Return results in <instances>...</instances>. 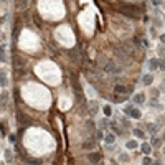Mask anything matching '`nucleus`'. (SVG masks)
I'll return each instance as SVG.
<instances>
[{
  "label": "nucleus",
  "mask_w": 165,
  "mask_h": 165,
  "mask_svg": "<svg viewBox=\"0 0 165 165\" xmlns=\"http://www.w3.org/2000/svg\"><path fill=\"white\" fill-rule=\"evenodd\" d=\"M0 59H2V61H5V48H3L2 45H0Z\"/></svg>",
  "instance_id": "obj_13"
},
{
  "label": "nucleus",
  "mask_w": 165,
  "mask_h": 165,
  "mask_svg": "<svg viewBox=\"0 0 165 165\" xmlns=\"http://www.w3.org/2000/svg\"><path fill=\"white\" fill-rule=\"evenodd\" d=\"M149 68H150V71H155V69L159 68V61H157L155 58H152V59L149 61Z\"/></svg>",
  "instance_id": "obj_4"
},
{
  "label": "nucleus",
  "mask_w": 165,
  "mask_h": 165,
  "mask_svg": "<svg viewBox=\"0 0 165 165\" xmlns=\"http://www.w3.org/2000/svg\"><path fill=\"white\" fill-rule=\"evenodd\" d=\"M5 160L7 162H12V152L10 150H5Z\"/></svg>",
  "instance_id": "obj_15"
},
{
  "label": "nucleus",
  "mask_w": 165,
  "mask_h": 165,
  "mask_svg": "<svg viewBox=\"0 0 165 165\" xmlns=\"http://www.w3.org/2000/svg\"><path fill=\"white\" fill-rule=\"evenodd\" d=\"M7 97H8V94H2V97H0V106H2V107H5Z\"/></svg>",
  "instance_id": "obj_11"
},
{
  "label": "nucleus",
  "mask_w": 165,
  "mask_h": 165,
  "mask_svg": "<svg viewBox=\"0 0 165 165\" xmlns=\"http://www.w3.org/2000/svg\"><path fill=\"white\" fill-rule=\"evenodd\" d=\"M132 109H134V106H125V107H124V114L131 116V112H132Z\"/></svg>",
  "instance_id": "obj_14"
},
{
  "label": "nucleus",
  "mask_w": 165,
  "mask_h": 165,
  "mask_svg": "<svg viewBox=\"0 0 165 165\" xmlns=\"http://www.w3.org/2000/svg\"><path fill=\"white\" fill-rule=\"evenodd\" d=\"M140 150H142V152L145 154V155H149V154H150V150H152V149H150V145H149V144H142V145H140Z\"/></svg>",
  "instance_id": "obj_7"
},
{
  "label": "nucleus",
  "mask_w": 165,
  "mask_h": 165,
  "mask_svg": "<svg viewBox=\"0 0 165 165\" xmlns=\"http://www.w3.org/2000/svg\"><path fill=\"white\" fill-rule=\"evenodd\" d=\"M99 160H101V155H99V154H89V162L97 163Z\"/></svg>",
  "instance_id": "obj_5"
},
{
  "label": "nucleus",
  "mask_w": 165,
  "mask_h": 165,
  "mask_svg": "<svg viewBox=\"0 0 165 165\" xmlns=\"http://www.w3.org/2000/svg\"><path fill=\"white\" fill-rule=\"evenodd\" d=\"M116 91H117V93H125V87L124 86H116Z\"/></svg>",
  "instance_id": "obj_19"
},
{
  "label": "nucleus",
  "mask_w": 165,
  "mask_h": 165,
  "mask_svg": "<svg viewBox=\"0 0 165 165\" xmlns=\"http://www.w3.org/2000/svg\"><path fill=\"white\" fill-rule=\"evenodd\" d=\"M150 33H152V36H155V35H157V31H155V28H150Z\"/></svg>",
  "instance_id": "obj_23"
},
{
  "label": "nucleus",
  "mask_w": 165,
  "mask_h": 165,
  "mask_svg": "<svg viewBox=\"0 0 165 165\" xmlns=\"http://www.w3.org/2000/svg\"><path fill=\"white\" fill-rule=\"evenodd\" d=\"M119 10H121L125 17H131V18H139V15H140V10L135 5H132V3H122V5L119 7Z\"/></svg>",
  "instance_id": "obj_1"
},
{
  "label": "nucleus",
  "mask_w": 165,
  "mask_h": 165,
  "mask_svg": "<svg viewBox=\"0 0 165 165\" xmlns=\"http://www.w3.org/2000/svg\"><path fill=\"white\" fill-rule=\"evenodd\" d=\"M134 135H135V137H139V139H142L145 134H144V131H140V129H134Z\"/></svg>",
  "instance_id": "obj_9"
},
{
  "label": "nucleus",
  "mask_w": 165,
  "mask_h": 165,
  "mask_svg": "<svg viewBox=\"0 0 165 165\" xmlns=\"http://www.w3.org/2000/svg\"><path fill=\"white\" fill-rule=\"evenodd\" d=\"M134 101H135L137 104H144V103H145V94H144V93L135 94V96H134Z\"/></svg>",
  "instance_id": "obj_3"
},
{
  "label": "nucleus",
  "mask_w": 165,
  "mask_h": 165,
  "mask_svg": "<svg viewBox=\"0 0 165 165\" xmlns=\"http://www.w3.org/2000/svg\"><path fill=\"white\" fill-rule=\"evenodd\" d=\"M160 40H162V43L165 45V35H162V36H160Z\"/></svg>",
  "instance_id": "obj_25"
},
{
  "label": "nucleus",
  "mask_w": 165,
  "mask_h": 165,
  "mask_svg": "<svg viewBox=\"0 0 165 165\" xmlns=\"http://www.w3.org/2000/svg\"><path fill=\"white\" fill-rule=\"evenodd\" d=\"M104 140H106L107 144H112V142H114V135H112V134H107V135H106V139H104Z\"/></svg>",
  "instance_id": "obj_16"
},
{
  "label": "nucleus",
  "mask_w": 165,
  "mask_h": 165,
  "mask_svg": "<svg viewBox=\"0 0 165 165\" xmlns=\"http://www.w3.org/2000/svg\"><path fill=\"white\" fill-rule=\"evenodd\" d=\"M142 81H144V84H147V86H150L152 84V81H154V78H152V75H145L142 78Z\"/></svg>",
  "instance_id": "obj_6"
},
{
  "label": "nucleus",
  "mask_w": 165,
  "mask_h": 165,
  "mask_svg": "<svg viewBox=\"0 0 165 165\" xmlns=\"http://www.w3.org/2000/svg\"><path fill=\"white\" fill-rule=\"evenodd\" d=\"M152 3L154 5H160V0H152Z\"/></svg>",
  "instance_id": "obj_24"
},
{
  "label": "nucleus",
  "mask_w": 165,
  "mask_h": 165,
  "mask_svg": "<svg viewBox=\"0 0 165 165\" xmlns=\"http://www.w3.org/2000/svg\"><path fill=\"white\" fill-rule=\"evenodd\" d=\"M163 139H165V134H163Z\"/></svg>",
  "instance_id": "obj_26"
},
{
  "label": "nucleus",
  "mask_w": 165,
  "mask_h": 165,
  "mask_svg": "<svg viewBox=\"0 0 165 165\" xmlns=\"http://www.w3.org/2000/svg\"><path fill=\"white\" fill-rule=\"evenodd\" d=\"M159 66H160V68H162V69H165V59H162V61L159 63Z\"/></svg>",
  "instance_id": "obj_22"
},
{
  "label": "nucleus",
  "mask_w": 165,
  "mask_h": 165,
  "mask_svg": "<svg viewBox=\"0 0 165 165\" xmlns=\"http://www.w3.org/2000/svg\"><path fill=\"white\" fill-rule=\"evenodd\" d=\"M131 117L139 119V117H140V111H139V109H135V107H134V109H132V112H131Z\"/></svg>",
  "instance_id": "obj_8"
},
{
  "label": "nucleus",
  "mask_w": 165,
  "mask_h": 165,
  "mask_svg": "<svg viewBox=\"0 0 165 165\" xmlns=\"http://www.w3.org/2000/svg\"><path fill=\"white\" fill-rule=\"evenodd\" d=\"M94 112H97V106L94 103H91V114H94Z\"/></svg>",
  "instance_id": "obj_18"
},
{
  "label": "nucleus",
  "mask_w": 165,
  "mask_h": 165,
  "mask_svg": "<svg viewBox=\"0 0 165 165\" xmlns=\"http://www.w3.org/2000/svg\"><path fill=\"white\" fill-rule=\"evenodd\" d=\"M106 71L107 73H119L121 69H119V66L112 65V63H107V65H106Z\"/></svg>",
  "instance_id": "obj_2"
},
{
  "label": "nucleus",
  "mask_w": 165,
  "mask_h": 165,
  "mask_svg": "<svg viewBox=\"0 0 165 165\" xmlns=\"http://www.w3.org/2000/svg\"><path fill=\"white\" fill-rule=\"evenodd\" d=\"M111 106H104V114H106V116H111Z\"/></svg>",
  "instance_id": "obj_17"
},
{
  "label": "nucleus",
  "mask_w": 165,
  "mask_h": 165,
  "mask_svg": "<svg viewBox=\"0 0 165 165\" xmlns=\"http://www.w3.org/2000/svg\"><path fill=\"white\" fill-rule=\"evenodd\" d=\"M142 163H145V165H149V163H152V160L149 159V157H145V159L142 160Z\"/></svg>",
  "instance_id": "obj_20"
},
{
  "label": "nucleus",
  "mask_w": 165,
  "mask_h": 165,
  "mask_svg": "<svg viewBox=\"0 0 165 165\" xmlns=\"http://www.w3.org/2000/svg\"><path fill=\"white\" fill-rule=\"evenodd\" d=\"M152 144H154V145H157V147H159V145H160V140H159V139H154V140H152Z\"/></svg>",
  "instance_id": "obj_21"
},
{
  "label": "nucleus",
  "mask_w": 165,
  "mask_h": 165,
  "mask_svg": "<svg viewBox=\"0 0 165 165\" xmlns=\"http://www.w3.org/2000/svg\"><path fill=\"white\" fill-rule=\"evenodd\" d=\"M135 147H137V142H135V140H129L127 142V149H135Z\"/></svg>",
  "instance_id": "obj_12"
},
{
  "label": "nucleus",
  "mask_w": 165,
  "mask_h": 165,
  "mask_svg": "<svg viewBox=\"0 0 165 165\" xmlns=\"http://www.w3.org/2000/svg\"><path fill=\"white\" fill-rule=\"evenodd\" d=\"M0 84H2V86H7V76L3 75L2 71H0Z\"/></svg>",
  "instance_id": "obj_10"
}]
</instances>
